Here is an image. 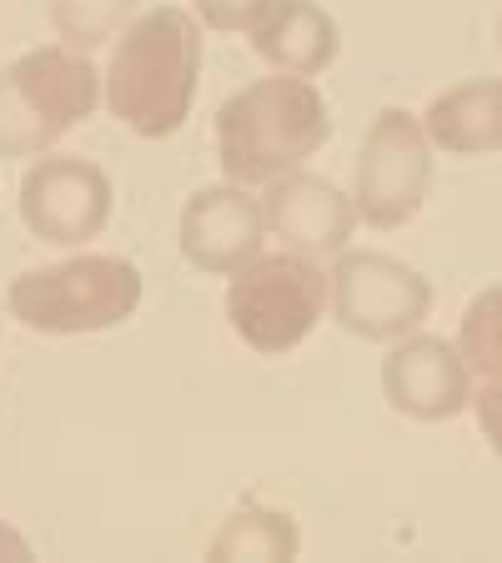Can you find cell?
I'll return each mask as SVG.
<instances>
[{
  "label": "cell",
  "mask_w": 502,
  "mask_h": 563,
  "mask_svg": "<svg viewBox=\"0 0 502 563\" xmlns=\"http://www.w3.org/2000/svg\"><path fill=\"white\" fill-rule=\"evenodd\" d=\"M422 131L447 156H488L502 152V76L462 81L433 96L422 111Z\"/></svg>",
  "instance_id": "cell-13"
},
{
  "label": "cell",
  "mask_w": 502,
  "mask_h": 563,
  "mask_svg": "<svg viewBox=\"0 0 502 563\" xmlns=\"http://www.w3.org/2000/svg\"><path fill=\"white\" fill-rule=\"evenodd\" d=\"M327 136L332 111L306 76H261L216 111V156L236 187H267L322 152Z\"/></svg>",
  "instance_id": "cell-2"
},
{
  "label": "cell",
  "mask_w": 502,
  "mask_h": 563,
  "mask_svg": "<svg viewBox=\"0 0 502 563\" xmlns=\"http://www.w3.org/2000/svg\"><path fill=\"white\" fill-rule=\"evenodd\" d=\"M261 217H267V236L302 257H337L357 232V201L332 187L327 176H312L302 166L267 181Z\"/></svg>",
  "instance_id": "cell-9"
},
{
  "label": "cell",
  "mask_w": 502,
  "mask_h": 563,
  "mask_svg": "<svg viewBox=\"0 0 502 563\" xmlns=\"http://www.w3.org/2000/svg\"><path fill=\"white\" fill-rule=\"evenodd\" d=\"M15 322L51 338H76V332L121 328L141 307V272L126 257H66L56 267L25 272L5 292Z\"/></svg>",
  "instance_id": "cell-4"
},
{
  "label": "cell",
  "mask_w": 502,
  "mask_h": 563,
  "mask_svg": "<svg viewBox=\"0 0 502 563\" xmlns=\"http://www.w3.org/2000/svg\"><path fill=\"white\" fill-rule=\"evenodd\" d=\"M302 553V533H297L292 514L281 508H261L246 498L222 528L216 539L207 543V559L211 563H287Z\"/></svg>",
  "instance_id": "cell-14"
},
{
  "label": "cell",
  "mask_w": 502,
  "mask_h": 563,
  "mask_svg": "<svg viewBox=\"0 0 502 563\" xmlns=\"http://www.w3.org/2000/svg\"><path fill=\"white\" fill-rule=\"evenodd\" d=\"M105 111L146 141L187 126L201 81V21L181 5H156L121 31L105 66Z\"/></svg>",
  "instance_id": "cell-1"
},
{
  "label": "cell",
  "mask_w": 502,
  "mask_h": 563,
  "mask_svg": "<svg viewBox=\"0 0 502 563\" xmlns=\"http://www.w3.org/2000/svg\"><path fill=\"white\" fill-rule=\"evenodd\" d=\"M468 408L478 412V428L488 438V448L502 457V383H482V393H472Z\"/></svg>",
  "instance_id": "cell-18"
},
{
  "label": "cell",
  "mask_w": 502,
  "mask_h": 563,
  "mask_svg": "<svg viewBox=\"0 0 502 563\" xmlns=\"http://www.w3.org/2000/svg\"><path fill=\"white\" fill-rule=\"evenodd\" d=\"M116 187L86 156H41L21 181V222L51 246H86L105 232Z\"/></svg>",
  "instance_id": "cell-8"
},
{
  "label": "cell",
  "mask_w": 502,
  "mask_h": 563,
  "mask_svg": "<svg viewBox=\"0 0 502 563\" xmlns=\"http://www.w3.org/2000/svg\"><path fill=\"white\" fill-rule=\"evenodd\" d=\"M267 242V217L252 187H201L197 197L181 207V257L197 272L211 277H232L261 252Z\"/></svg>",
  "instance_id": "cell-11"
},
{
  "label": "cell",
  "mask_w": 502,
  "mask_h": 563,
  "mask_svg": "<svg viewBox=\"0 0 502 563\" xmlns=\"http://www.w3.org/2000/svg\"><path fill=\"white\" fill-rule=\"evenodd\" d=\"M101 106V70L86 51L35 46L0 70V162L46 156Z\"/></svg>",
  "instance_id": "cell-3"
},
{
  "label": "cell",
  "mask_w": 502,
  "mask_h": 563,
  "mask_svg": "<svg viewBox=\"0 0 502 563\" xmlns=\"http://www.w3.org/2000/svg\"><path fill=\"white\" fill-rule=\"evenodd\" d=\"M332 282V317L362 342H398L422 328L433 312V287L417 267L387 257V252H337Z\"/></svg>",
  "instance_id": "cell-7"
},
{
  "label": "cell",
  "mask_w": 502,
  "mask_h": 563,
  "mask_svg": "<svg viewBox=\"0 0 502 563\" xmlns=\"http://www.w3.org/2000/svg\"><path fill=\"white\" fill-rule=\"evenodd\" d=\"M457 352L468 357L472 373H482L488 383H502V282H492L488 292H478L462 312L457 328Z\"/></svg>",
  "instance_id": "cell-16"
},
{
  "label": "cell",
  "mask_w": 502,
  "mask_h": 563,
  "mask_svg": "<svg viewBox=\"0 0 502 563\" xmlns=\"http://www.w3.org/2000/svg\"><path fill=\"white\" fill-rule=\"evenodd\" d=\"M136 5L141 0H51V25H56L60 46L91 56L96 46L126 31Z\"/></svg>",
  "instance_id": "cell-15"
},
{
  "label": "cell",
  "mask_w": 502,
  "mask_h": 563,
  "mask_svg": "<svg viewBox=\"0 0 502 563\" xmlns=\"http://www.w3.org/2000/svg\"><path fill=\"white\" fill-rule=\"evenodd\" d=\"M433 191V141L422 131V117L387 106L377 111L357 152L352 172V201L357 217L377 232L408 227Z\"/></svg>",
  "instance_id": "cell-6"
},
{
  "label": "cell",
  "mask_w": 502,
  "mask_h": 563,
  "mask_svg": "<svg viewBox=\"0 0 502 563\" xmlns=\"http://www.w3.org/2000/svg\"><path fill=\"white\" fill-rule=\"evenodd\" d=\"M252 46L281 76H322L337 60L342 35L316 0H271V11L252 25Z\"/></svg>",
  "instance_id": "cell-12"
},
{
  "label": "cell",
  "mask_w": 502,
  "mask_h": 563,
  "mask_svg": "<svg viewBox=\"0 0 502 563\" xmlns=\"http://www.w3.org/2000/svg\"><path fill=\"white\" fill-rule=\"evenodd\" d=\"M382 393L402 418L447 422L472 402V367L447 338H398L382 363Z\"/></svg>",
  "instance_id": "cell-10"
},
{
  "label": "cell",
  "mask_w": 502,
  "mask_h": 563,
  "mask_svg": "<svg viewBox=\"0 0 502 563\" xmlns=\"http://www.w3.org/2000/svg\"><path fill=\"white\" fill-rule=\"evenodd\" d=\"M25 559H31V543L11 523H0V563H25Z\"/></svg>",
  "instance_id": "cell-19"
},
{
  "label": "cell",
  "mask_w": 502,
  "mask_h": 563,
  "mask_svg": "<svg viewBox=\"0 0 502 563\" xmlns=\"http://www.w3.org/2000/svg\"><path fill=\"white\" fill-rule=\"evenodd\" d=\"M498 46H502V21H498Z\"/></svg>",
  "instance_id": "cell-20"
},
{
  "label": "cell",
  "mask_w": 502,
  "mask_h": 563,
  "mask_svg": "<svg viewBox=\"0 0 502 563\" xmlns=\"http://www.w3.org/2000/svg\"><path fill=\"white\" fill-rule=\"evenodd\" d=\"M271 11V0H197V21L207 31H222V35H252V25Z\"/></svg>",
  "instance_id": "cell-17"
},
{
  "label": "cell",
  "mask_w": 502,
  "mask_h": 563,
  "mask_svg": "<svg viewBox=\"0 0 502 563\" xmlns=\"http://www.w3.org/2000/svg\"><path fill=\"white\" fill-rule=\"evenodd\" d=\"M332 302V282L316 267V257L302 252H271V257H252L242 272H232L226 287V322L232 332L261 357H281L297 342L312 338Z\"/></svg>",
  "instance_id": "cell-5"
}]
</instances>
